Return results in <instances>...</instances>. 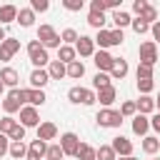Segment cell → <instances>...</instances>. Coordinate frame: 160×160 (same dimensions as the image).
I'll list each match as a JSON object with an SVG mask.
<instances>
[{
  "instance_id": "cell-1",
  "label": "cell",
  "mask_w": 160,
  "mask_h": 160,
  "mask_svg": "<svg viewBox=\"0 0 160 160\" xmlns=\"http://www.w3.org/2000/svg\"><path fill=\"white\" fill-rule=\"evenodd\" d=\"M28 55H30V62H32L35 68L50 65V55H48V50L40 45V40H30V42H28Z\"/></svg>"
},
{
  "instance_id": "cell-2",
  "label": "cell",
  "mask_w": 160,
  "mask_h": 160,
  "mask_svg": "<svg viewBox=\"0 0 160 160\" xmlns=\"http://www.w3.org/2000/svg\"><path fill=\"white\" fill-rule=\"evenodd\" d=\"M28 102V98H25V90H18V88H12L10 92H8V98L2 100V110L8 112V115H12V112H20V108Z\"/></svg>"
},
{
  "instance_id": "cell-3",
  "label": "cell",
  "mask_w": 160,
  "mask_h": 160,
  "mask_svg": "<svg viewBox=\"0 0 160 160\" xmlns=\"http://www.w3.org/2000/svg\"><path fill=\"white\" fill-rule=\"evenodd\" d=\"M38 40H40V45H42L45 50L60 48V45H62V42H60V35L55 32L52 25H40V28H38Z\"/></svg>"
},
{
  "instance_id": "cell-4",
  "label": "cell",
  "mask_w": 160,
  "mask_h": 160,
  "mask_svg": "<svg viewBox=\"0 0 160 160\" xmlns=\"http://www.w3.org/2000/svg\"><path fill=\"white\" fill-rule=\"evenodd\" d=\"M95 120H98V125H100V128H120V125H122L120 112H118V110H112V108H102V110L95 115Z\"/></svg>"
},
{
  "instance_id": "cell-5",
  "label": "cell",
  "mask_w": 160,
  "mask_h": 160,
  "mask_svg": "<svg viewBox=\"0 0 160 160\" xmlns=\"http://www.w3.org/2000/svg\"><path fill=\"white\" fill-rule=\"evenodd\" d=\"M20 125L28 130V128H38L40 125V115H38V108L32 105H22L20 108Z\"/></svg>"
},
{
  "instance_id": "cell-6",
  "label": "cell",
  "mask_w": 160,
  "mask_h": 160,
  "mask_svg": "<svg viewBox=\"0 0 160 160\" xmlns=\"http://www.w3.org/2000/svg\"><path fill=\"white\" fill-rule=\"evenodd\" d=\"M140 62L142 65H155L158 62V45L152 42V40H145L142 45H140Z\"/></svg>"
},
{
  "instance_id": "cell-7",
  "label": "cell",
  "mask_w": 160,
  "mask_h": 160,
  "mask_svg": "<svg viewBox=\"0 0 160 160\" xmlns=\"http://www.w3.org/2000/svg\"><path fill=\"white\" fill-rule=\"evenodd\" d=\"M72 48H75V52H78L80 58H92V55H95V40L88 38V35H80Z\"/></svg>"
},
{
  "instance_id": "cell-8",
  "label": "cell",
  "mask_w": 160,
  "mask_h": 160,
  "mask_svg": "<svg viewBox=\"0 0 160 160\" xmlns=\"http://www.w3.org/2000/svg\"><path fill=\"white\" fill-rule=\"evenodd\" d=\"M112 55L108 52V50H95V55H92V62H95V68H98V72H110V68H112Z\"/></svg>"
},
{
  "instance_id": "cell-9",
  "label": "cell",
  "mask_w": 160,
  "mask_h": 160,
  "mask_svg": "<svg viewBox=\"0 0 160 160\" xmlns=\"http://www.w3.org/2000/svg\"><path fill=\"white\" fill-rule=\"evenodd\" d=\"M60 148H62V155H75L78 152V148H80V138L75 135V132H65L62 138H60V142H58Z\"/></svg>"
},
{
  "instance_id": "cell-10",
  "label": "cell",
  "mask_w": 160,
  "mask_h": 160,
  "mask_svg": "<svg viewBox=\"0 0 160 160\" xmlns=\"http://www.w3.org/2000/svg\"><path fill=\"white\" fill-rule=\"evenodd\" d=\"M110 148H112V150H115V155H120V158H130V155H132V142H130L125 135H118V138H112Z\"/></svg>"
},
{
  "instance_id": "cell-11",
  "label": "cell",
  "mask_w": 160,
  "mask_h": 160,
  "mask_svg": "<svg viewBox=\"0 0 160 160\" xmlns=\"http://www.w3.org/2000/svg\"><path fill=\"white\" fill-rule=\"evenodd\" d=\"M45 152H48V142L35 138V140L28 145V155H25V160H42Z\"/></svg>"
},
{
  "instance_id": "cell-12",
  "label": "cell",
  "mask_w": 160,
  "mask_h": 160,
  "mask_svg": "<svg viewBox=\"0 0 160 160\" xmlns=\"http://www.w3.org/2000/svg\"><path fill=\"white\" fill-rule=\"evenodd\" d=\"M20 50V40H12V38H5L2 42H0V60L2 62H8L15 52Z\"/></svg>"
},
{
  "instance_id": "cell-13",
  "label": "cell",
  "mask_w": 160,
  "mask_h": 160,
  "mask_svg": "<svg viewBox=\"0 0 160 160\" xmlns=\"http://www.w3.org/2000/svg\"><path fill=\"white\" fill-rule=\"evenodd\" d=\"M48 82H50V75H48L45 68H35V70L30 72V85H32L35 90H42Z\"/></svg>"
},
{
  "instance_id": "cell-14",
  "label": "cell",
  "mask_w": 160,
  "mask_h": 160,
  "mask_svg": "<svg viewBox=\"0 0 160 160\" xmlns=\"http://www.w3.org/2000/svg\"><path fill=\"white\" fill-rule=\"evenodd\" d=\"M128 70H130V68H128V60L115 58V60H112V68H110L108 75H110V80H122V78L128 75Z\"/></svg>"
},
{
  "instance_id": "cell-15",
  "label": "cell",
  "mask_w": 160,
  "mask_h": 160,
  "mask_svg": "<svg viewBox=\"0 0 160 160\" xmlns=\"http://www.w3.org/2000/svg\"><path fill=\"white\" fill-rule=\"evenodd\" d=\"M0 80H2V85L5 88H18V82H20V72L15 70V68H2L0 70Z\"/></svg>"
},
{
  "instance_id": "cell-16",
  "label": "cell",
  "mask_w": 160,
  "mask_h": 160,
  "mask_svg": "<svg viewBox=\"0 0 160 160\" xmlns=\"http://www.w3.org/2000/svg\"><path fill=\"white\" fill-rule=\"evenodd\" d=\"M58 138V125L55 122H40L38 125V140H55Z\"/></svg>"
},
{
  "instance_id": "cell-17",
  "label": "cell",
  "mask_w": 160,
  "mask_h": 160,
  "mask_svg": "<svg viewBox=\"0 0 160 160\" xmlns=\"http://www.w3.org/2000/svg\"><path fill=\"white\" fill-rule=\"evenodd\" d=\"M95 98L100 100V105H102V108H110V105L115 102V98H118V90L110 85V88H102V90H98V92H95Z\"/></svg>"
},
{
  "instance_id": "cell-18",
  "label": "cell",
  "mask_w": 160,
  "mask_h": 160,
  "mask_svg": "<svg viewBox=\"0 0 160 160\" xmlns=\"http://www.w3.org/2000/svg\"><path fill=\"white\" fill-rule=\"evenodd\" d=\"M148 130H150V120H148V115H140V112H138V115L132 118V132L140 135V138H145Z\"/></svg>"
},
{
  "instance_id": "cell-19",
  "label": "cell",
  "mask_w": 160,
  "mask_h": 160,
  "mask_svg": "<svg viewBox=\"0 0 160 160\" xmlns=\"http://www.w3.org/2000/svg\"><path fill=\"white\" fill-rule=\"evenodd\" d=\"M45 70H48L50 80H60V78H65V75H68V65H62L60 60H50V65H48Z\"/></svg>"
},
{
  "instance_id": "cell-20",
  "label": "cell",
  "mask_w": 160,
  "mask_h": 160,
  "mask_svg": "<svg viewBox=\"0 0 160 160\" xmlns=\"http://www.w3.org/2000/svg\"><path fill=\"white\" fill-rule=\"evenodd\" d=\"M75 58H78V52H75L72 45H60V48H58V60H60L62 65H70Z\"/></svg>"
},
{
  "instance_id": "cell-21",
  "label": "cell",
  "mask_w": 160,
  "mask_h": 160,
  "mask_svg": "<svg viewBox=\"0 0 160 160\" xmlns=\"http://www.w3.org/2000/svg\"><path fill=\"white\" fill-rule=\"evenodd\" d=\"M135 108H138L140 115H150L155 110V100L150 95H140V100H135Z\"/></svg>"
},
{
  "instance_id": "cell-22",
  "label": "cell",
  "mask_w": 160,
  "mask_h": 160,
  "mask_svg": "<svg viewBox=\"0 0 160 160\" xmlns=\"http://www.w3.org/2000/svg\"><path fill=\"white\" fill-rule=\"evenodd\" d=\"M25 98H28V105H32V108H38V105H42V102L48 100L45 92H42V90H35V88L25 90Z\"/></svg>"
},
{
  "instance_id": "cell-23",
  "label": "cell",
  "mask_w": 160,
  "mask_h": 160,
  "mask_svg": "<svg viewBox=\"0 0 160 160\" xmlns=\"http://www.w3.org/2000/svg\"><path fill=\"white\" fill-rule=\"evenodd\" d=\"M15 20H18V22H20L22 28H30V25L35 22V12H32L30 8H20V10H18V18H15Z\"/></svg>"
},
{
  "instance_id": "cell-24",
  "label": "cell",
  "mask_w": 160,
  "mask_h": 160,
  "mask_svg": "<svg viewBox=\"0 0 160 160\" xmlns=\"http://www.w3.org/2000/svg\"><path fill=\"white\" fill-rule=\"evenodd\" d=\"M112 22H115L118 30H122V28H128V25L132 22V18H130V12H125V10H115V12H112Z\"/></svg>"
},
{
  "instance_id": "cell-25",
  "label": "cell",
  "mask_w": 160,
  "mask_h": 160,
  "mask_svg": "<svg viewBox=\"0 0 160 160\" xmlns=\"http://www.w3.org/2000/svg\"><path fill=\"white\" fill-rule=\"evenodd\" d=\"M18 18V8L15 5H2L0 8V25H8Z\"/></svg>"
},
{
  "instance_id": "cell-26",
  "label": "cell",
  "mask_w": 160,
  "mask_h": 160,
  "mask_svg": "<svg viewBox=\"0 0 160 160\" xmlns=\"http://www.w3.org/2000/svg\"><path fill=\"white\" fill-rule=\"evenodd\" d=\"M82 75H85V65H82V60H72V62L68 65V78L80 80Z\"/></svg>"
},
{
  "instance_id": "cell-27",
  "label": "cell",
  "mask_w": 160,
  "mask_h": 160,
  "mask_svg": "<svg viewBox=\"0 0 160 160\" xmlns=\"http://www.w3.org/2000/svg\"><path fill=\"white\" fill-rule=\"evenodd\" d=\"M142 150H145L148 155H155V152L160 150V140H158L155 135H145V138H142Z\"/></svg>"
},
{
  "instance_id": "cell-28",
  "label": "cell",
  "mask_w": 160,
  "mask_h": 160,
  "mask_svg": "<svg viewBox=\"0 0 160 160\" xmlns=\"http://www.w3.org/2000/svg\"><path fill=\"white\" fill-rule=\"evenodd\" d=\"M8 155H10V158H15V160H22V158L28 155V145H25V142H10Z\"/></svg>"
},
{
  "instance_id": "cell-29",
  "label": "cell",
  "mask_w": 160,
  "mask_h": 160,
  "mask_svg": "<svg viewBox=\"0 0 160 160\" xmlns=\"http://www.w3.org/2000/svg\"><path fill=\"white\" fill-rule=\"evenodd\" d=\"M75 158H78V160H95V148H92V145H88V142H80V148H78Z\"/></svg>"
},
{
  "instance_id": "cell-30",
  "label": "cell",
  "mask_w": 160,
  "mask_h": 160,
  "mask_svg": "<svg viewBox=\"0 0 160 160\" xmlns=\"http://www.w3.org/2000/svg\"><path fill=\"white\" fill-rule=\"evenodd\" d=\"M95 160H118V155L110 145H100V148H95Z\"/></svg>"
},
{
  "instance_id": "cell-31",
  "label": "cell",
  "mask_w": 160,
  "mask_h": 160,
  "mask_svg": "<svg viewBox=\"0 0 160 160\" xmlns=\"http://www.w3.org/2000/svg\"><path fill=\"white\" fill-rule=\"evenodd\" d=\"M138 18H140L142 22H148V25H152V22H158V10H155V8H152V5L148 2V8H145V10H142V12L138 15Z\"/></svg>"
},
{
  "instance_id": "cell-32",
  "label": "cell",
  "mask_w": 160,
  "mask_h": 160,
  "mask_svg": "<svg viewBox=\"0 0 160 160\" xmlns=\"http://www.w3.org/2000/svg\"><path fill=\"white\" fill-rule=\"evenodd\" d=\"M88 25L95 28V30H102V25H105V12H92V10H90V15H88Z\"/></svg>"
},
{
  "instance_id": "cell-33",
  "label": "cell",
  "mask_w": 160,
  "mask_h": 160,
  "mask_svg": "<svg viewBox=\"0 0 160 160\" xmlns=\"http://www.w3.org/2000/svg\"><path fill=\"white\" fill-rule=\"evenodd\" d=\"M92 40H95V45H100V50H105V48L112 45V42H110V30H105V28L98 30V35H95Z\"/></svg>"
},
{
  "instance_id": "cell-34",
  "label": "cell",
  "mask_w": 160,
  "mask_h": 160,
  "mask_svg": "<svg viewBox=\"0 0 160 160\" xmlns=\"http://www.w3.org/2000/svg\"><path fill=\"white\" fill-rule=\"evenodd\" d=\"M112 82H110V75L108 72H98L95 78H92V88H95V92L98 90H102V88H110Z\"/></svg>"
},
{
  "instance_id": "cell-35",
  "label": "cell",
  "mask_w": 160,
  "mask_h": 160,
  "mask_svg": "<svg viewBox=\"0 0 160 160\" xmlns=\"http://www.w3.org/2000/svg\"><path fill=\"white\" fill-rule=\"evenodd\" d=\"M78 38H80V35H78L72 28H65V30L60 32V42H62V45H75V42H78Z\"/></svg>"
},
{
  "instance_id": "cell-36",
  "label": "cell",
  "mask_w": 160,
  "mask_h": 160,
  "mask_svg": "<svg viewBox=\"0 0 160 160\" xmlns=\"http://www.w3.org/2000/svg\"><path fill=\"white\" fill-rule=\"evenodd\" d=\"M118 112H120V118H135V115H138V108H135V102H132V100H125V102L120 105V110H118Z\"/></svg>"
},
{
  "instance_id": "cell-37",
  "label": "cell",
  "mask_w": 160,
  "mask_h": 160,
  "mask_svg": "<svg viewBox=\"0 0 160 160\" xmlns=\"http://www.w3.org/2000/svg\"><path fill=\"white\" fill-rule=\"evenodd\" d=\"M15 125H18V120H15L12 115H5V118L0 120V132H2V135H10V130H12Z\"/></svg>"
},
{
  "instance_id": "cell-38",
  "label": "cell",
  "mask_w": 160,
  "mask_h": 160,
  "mask_svg": "<svg viewBox=\"0 0 160 160\" xmlns=\"http://www.w3.org/2000/svg\"><path fill=\"white\" fill-rule=\"evenodd\" d=\"M62 148L55 142V145H48V152H45V160H62Z\"/></svg>"
},
{
  "instance_id": "cell-39",
  "label": "cell",
  "mask_w": 160,
  "mask_h": 160,
  "mask_svg": "<svg viewBox=\"0 0 160 160\" xmlns=\"http://www.w3.org/2000/svg\"><path fill=\"white\" fill-rule=\"evenodd\" d=\"M8 138H10V142H22V140H25V128L18 122V125L10 130V135H8Z\"/></svg>"
},
{
  "instance_id": "cell-40",
  "label": "cell",
  "mask_w": 160,
  "mask_h": 160,
  "mask_svg": "<svg viewBox=\"0 0 160 160\" xmlns=\"http://www.w3.org/2000/svg\"><path fill=\"white\" fill-rule=\"evenodd\" d=\"M135 75H138V80H152V68L150 65H138V70H135Z\"/></svg>"
},
{
  "instance_id": "cell-41",
  "label": "cell",
  "mask_w": 160,
  "mask_h": 160,
  "mask_svg": "<svg viewBox=\"0 0 160 160\" xmlns=\"http://www.w3.org/2000/svg\"><path fill=\"white\" fill-rule=\"evenodd\" d=\"M62 5H65V10H70V12H80L82 10V0H62Z\"/></svg>"
},
{
  "instance_id": "cell-42",
  "label": "cell",
  "mask_w": 160,
  "mask_h": 160,
  "mask_svg": "<svg viewBox=\"0 0 160 160\" xmlns=\"http://www.w3.org/2000/svg\"><path fill=\"white\" fill-rule=\"evenodd\" d=\"M48 8H50L48 0H30V10H32V12H45Z\"/></svg>"
},
{
  "instance_id": "cell-43",
  "label": "cell",
  "mask_w": 160,
  "mask_h": 160,
  "mask_svg": "<svg viewBox=\"0 0 160 160\" xmlns=\"http://www.w3.org/2000/svg\"><path fill=\"white\" fill-rule=\"evenodd\" d=\"M130 25H132V30H135L138 35H142V32H148V30H150V25H148V22H142L140 18H132V22H130Z\"/></svg>"
},
{
  "instance_id": "cell-44",
  "label": "cell",
  "mask_w": 160,
  "mask_h": 160,
  "mask_svg": "<svg viewBox=\"0 0 160 160\" xmlns=\"http://www.w3.org/2000/svg\"><path fill=\"white\" fill-rule=\"evenodd\" d=\"M152 88H155V82H152V80H138V90H140L142 95H150V92H152Z\"/></svg>"
},
{
  "instance_id": "cell-45",
  "label": "cell",
  "mask_w": 160,
  "mask_h": 160,
  "mask_svg": "<svg viewBox=\"0 0 160 160\" xmlns=\"http://www.w3.org/2000/svg\"><path fill=\"white\" fill-rule=\"evenodd\" d=\"M68 100H70V102H80V100H82V88H78V85L70 88V90H68Z\"/></svg>"
},
{
  "instance_id": "cell-46",
  "label": "cell",
  "mask_w": 160,
  "mask_h": 160,
  "mask_svg": "<svg viewBox=\"0 0 160 160\" xmlns=\"http://www.w3.org/2000/svg\"><path fill=\"white\" fill-rule=\"evenodd\" d=\"M82 105H92V102H98V98H95V90H88V88H82V100H80Z\"/></svg>"
},
{
  "instance_id": "cell-47",
  "label": "cell",
  "mask_w": 160,
  "mask_h": 160,
  "mask_svg": "<svg viewBox=\"0 0 160 160\" xmlns=\"http://www.w3.org/2000/svg\"><path fill=\"white\" fill-rule=\"evenodd\" d=\"M122 40H125V35H122V30H110V42L112 45H122Z\"/></svg>"
},
{
  "instance_id": "cell-48",
  "label": "cell",
  "mask_w": 160,
  "mask_h": 160,
  "mask_svg": "<svg viewBox=\"0 0 160 160\" xmlns=\"http://www.w3.org/2000/svg\"><path fill=\"white\" fill-rule=\"evenodd\" d=\"M90 10H92V12H105V10H108V2H105V0H92V2H90Z\"/></svg>"
},
{
  "instance_id": "cell-49",
  "label": "cell",
  "mask_w": 160,
  "mask_h": 160,
  "mask_svg": "<svg viewBox=\"0 0 160 160\" xmlns=\"http://www.w3.org/2000/svg\"><path fill=\"white\" fill-rule=\"evenodd\" d=\"M8 150H10V138L0 132V158H2V155H8Z\"/></svg>"
},
{
  "instance_id": "cell-50",
  "label": "cell",
  "mask_w": 160,
  "mask_h": 160,
  "mask_svg": "<svg viewBox=\"0 0 160 160\" xmlns=\"http://www.w3.org/2000/svg\"><path fill=\"white\" fill-rule=\"evenodd\" d=\"M145 8H148V0H135V2H132V12H135V15H140Z\"/></svg>"
},
{
  "instance_id": "cell-51",
  "label": "cell",
  "mask_w": 160,
  "mask_h": 160,
  "mask_svg": "<svg viewBox=\"0 0 160 160\" xmlns=\"http://www.w3.org/2000/svg\"><path fill=\"white\" fill-rule=\"evenodd\" d=\"M150 32H152V38H155V40H152V42H155V45H158V42H160V20H158V22H152V25H150Z\"/></svg>"
},
{
  "instance_id": "cell-52",
  "label": "cell",
  "mask_w": 160,
  "mask_h": 160,
  "mask_svg": "<svg viewBox=\"0 0 160 160\" xmlns=\"http://www.w3.org/2000/svg\"><path fill=\"white\" fill-rule=\"evenodd\" d=\"M150 128H152L155 132H160V112H155V115L150 118Z\"/></svg>"
},
{
  "instance_id": "cell-53",
  "label": "cell",
  "mask_w": 160,
  "mask_h": 160,
  "mask_svg": "<svg viewBox=\"0 0 160 160\" xmlns=\"http://www.w3.org/2000/svg\"><path fill=\"white\" fill-rule=\"evenodd\" d=\"M5 38H8V35H5V28H2V25H0V42H2V40H5Z\"/></svg>"
},
{
  "instance_id": "cell-54",
  "label": "cell",
  "mask_w": 160,
  "mask_h": 160,
  "mask_svg": "<svg viewBox=\"0 0 160 160\" xmlns=\"http://www.w3.org/2000/svg\"><path fill=\"white\" fill-rule=\"evenodd\" d=\"M2 92H5V85H2V80H0V95H2Z\"/></svg>"
},
{
  "instance_id": "cell-55",
  "label": "cell",
  "mask_w": 160,
  "mask_h": 160,
  "mask_svg": "<svg viewBox=\"0 0 160 160\" xmlns=\"http://www.w3.org/2000/svg\"><path fill=\"white\" fill-rule=\"evenodd\" d=\"M155 108H160V98H158V100H155Z\"/></svg>"
},
{
  "instance_id": "cell-56",
  "label": "cell",
  "mask_w": 160,
  "mask_h": 160,
  "mask_svg": "<svg viewBox=\"0 0 160 160\" xmlns=\"http://www.w3.org/2000/svg\"><path fill=\"white\" fill-rule=\"evenodd\" d=\"M128 160H138V158H132V155H130V158H128Z\"/></svg>"
},
{
  "instance_id": "cell-57",
  "label": "cell",
  "mask_w": 160,
  "mask_h": 160,
  "mask_svg": "<svg viewBox=\"0 0 160 160\" xmlns=\"http://www.w3.org/2000/svg\"><path fill=\"white\" fill-rule=\"evenodd\" d=\"M118 160H128V158H118Z\"/></svg>"
}]
</instances>
